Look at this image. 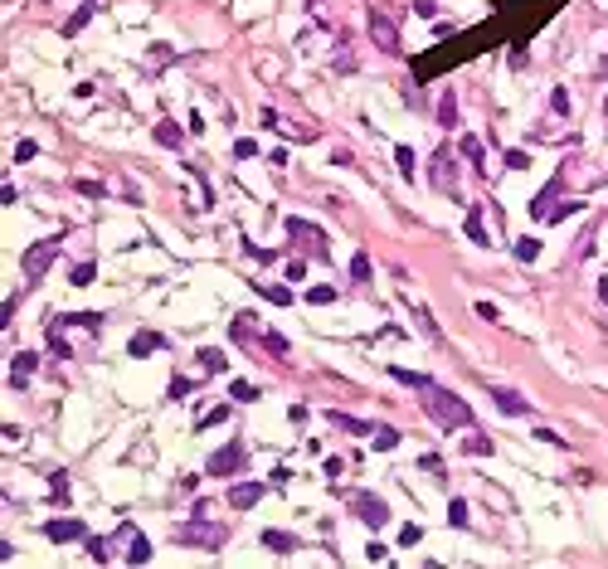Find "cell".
Instances as JSON below:
<instances>
[{
  "label": "cell",
  "mask_w": 608,
  "mask_h": 569,
  "mask_svg": "<svg viewBox=\"0 0 608 569\" xmlns=\"http://www.w3.org/2000/svg\"><path fill=\"white\" fill-rule=\"evenodd\" d=\"M428 180H433V190H443V195H458V170H453V151H433V161H428Z\"/></svg>",
  "instance_id": "cell-4"
},
{
  "label": "cell",
  "mask_w": 608,
  "mask_h": 569,
  "mask_svg": "<svg viewBox=\"0 0 608 569\" xmlns=\"http://www.w3.org/2000/svg\"><path fill=\"white\" fill-rule=\"evenodd\" d=\"M351 511H356L360 521H365V526H370V530H380V526H385V521H389V506H385V501H380V496H370V491H360L356 501H351Z\"/></svg>",
  "instance_id": "cell-7"
},
{
  "label": "cell",
  "mask_w": 608,
  "mask_h": 569,
  "mask_svg": "<svg viewBox=\"0 0 608 569\" xmlns=\"http://www.w3.org/2000/svg\"><path fill=\"white\" fill-rule=\"evenodd\" d=\"M516 258H521V263H535V258H540V244H535V239H521V244H516Z\"/></svg>",
  "instance_id": "cell-32"
},
{
  "label": "cell",
  "mask_w": 608,
  "mask_h": 569,
  "mask_svg": "<svg viewBox=\"0 0 608 569\" xmlns=\"http://www.w3.org/2000/svg\"><path fill=\"white\" fill-rule=\"evenodd\" d=\"M263 501V482H234L229 487V506H239V511H249Z\"/></svg>",
  "instance_id": "cell-13"
},
{
  "label": "cell",
  "mask_w": 608,
  "mask_h": 569,
  "mask_svg": "<svg viewBox=\"0 0 608 569\" xmlns=\"http://www.w3.org/2000/svg\"><path fill=\"white\" fill-rule=\"evenodd\" d=\"M127 351L137 355V360H146V355L166 351V336H156V331H137V336H132V346H127Z\"/></svg>",
  "instance_id": "cell-14"
},
{
  "label": "cell",
  "mask_w": 608,
  "mask_h": 569,
  "mask_svg": "<svg viewBox=\"0 0 608 569\" xmlns=\"http://www.w3.org/2000/svg\"><path fill=\"white\" fill-rule=\"evenodd\" d=\"M599 297H604V302H608V282H599Z\"/></svg>",
  "instance_id": "cell-48"
},
{
  "label": "cell",
  "mask_w": 608,
  "mask_h": 569,
  "mask_svg": "<svg viewBox=\"0 0 608 569\" xmlns=\"http://www.w3.org/2000/svg\"><path fill=\"white\" fill-rule=\"evenodd\" d=\"M200 365H205L210 375H220L224 370V351H200Z\"/></svg>",
  "instance_id": "cell-31"
},
{
  "label": "cell",
  "mask_w": 608,
  "mask_h": 569,
  "mask_svg": "<svg viewBox=\"0 0 608 569\" xmlns=\"http://www.w3.org/2000/svg\"><path fill=\"white\" fill-rule=\"evenodd\" d=\"M506 165H511V170H525L530 156H525V151H506Z\"/></svg>",
  "instance_id": "cell-43"
},
{
  "label": "cell",
  "mask_w": 608,
  "mask_h": 569,
  "mask_svg": "<svg viewBox=\"0 0 608 569\" xmlns=\"http://www.w3.org/2000/svg\"><path fill=\"white\" fill-rule=\"evenodd\" d=\"M414 10H418V15H423V20H428V15H433V10H438V5H433V0H414Z\"/></svg>",
  "instance_id": "cell-47"
},
{
  "label": "cell",
  "mask_w": 608,
  "mask_h": 569,
  "mask_svg": "<svg viewBox=\"0 0 608 569\" xmlns=\"http://www.w3.org/2000/svg\"><path fill=\"white\" fill-rule=\"evenodd\" d=\"M418 467H423V472H433V477H438V482H443V462H438V458H433V453H428V458L418 462Z\"/></svg>",
  "instance_id": "cell-45"
},
{
  "label": "cell",
  "mask_w": 608,
  "mask_h": 569,
  "mask_svg": "<svg viewBox=\"0 0 608 569\" xmlns=\"http://www.w3.org/2000/svg\"><path fill=\"white\" fill-rule=\"evenodd\" d=\"M117 540L127 545V565H146V560H151V540L141 535L137 526H122V530H117Z\"/></svg>",
  "instance_id": "cell-9"
},
{
  "label": "cell",
  "mask_w": 608,
  "mask_h": 569,
  "mask_svg": "<svg viewBox=\"0 0 608 569\" xmlns=\"http://www.w3.org/2000/svg\"><path fill=\"white\" fill-rule=\"evenodd\" d=\"M604 112H608V103H604Z\"/></svg>",
  "instance_id": "cell-49"
},
{
  "label": "cell",
  "mask_w": 608,
  "mask_h": 569,
  "mask_svg": "<svg viewBox=\"0 0 608 569\" xmlns=\"http://www.w3.org/2000/svg\"><path fill=\"white\" fill-rule=\"evenodd\" d=\"M492 404H497L501 414H530V404H525L516 389H492Z\"/></svg>",
  "instance_id": "cell-15"
},
{
  "label": "cell",
  "mask_w": 608,
  "mask_h": 569,
  "mask_svg": "<svg viewBox=\"0 0 608 569\" xmlns=\"http://www.w3.org/2000/svg\"><path fill=\"white\" fill-rule=\"evenodd\" d=\"M458 151L468 156L472 170H482V165H487V156H482V141H477V136H463V141H458Z\"/></svg>",
  "instance_id": "cell-21"
},
{
  "label": "cell",
  "mask_w": 608,
  "mask_h": 569,
  "mask_svg": "<svg viewBox=\"0 0 608 569\" xmlns=\"http://www.w3.org/2000/svg\"><path fill=\"white\" fill-rule=\"evenodd\" d=\"M263 545H268L273 555H292V550H297V535H287V530H263Z\"/></svg>",
  "instance_id": "cell-18"
},
{
  "label": "cell",
  "mask_w": 608,
  "mask_h": 569,
  "mask_svg": "<svg viewBox=\"0 0 608 569\" xmlns=\"http://www.w3.org/2000/svg\"><path fill=\"white\" fill-rule=\"evenodd\" d=\"M54 253H58V234H54V239H44V244H34L25 253V277H29V282H39V277H44V268L54 263Z\"/></svg>",
  "instance_id": "cell-6"
},
{
  "label": "cell",
  "mask_w": 608,
  "mask_h": 569,
  "mask_svg": "<svg viewBox=\"0 0 608 569\" xmlns=\"http://www.w3.org/2000/svg\"><path fill=\"white\" fill-rule=\"evenodd\" d=\"M468 239H472L477 248H487V244H492V234H487V224H482V210H477V205L468 210Z\"/></svg>",
  "instance_id": "cell-16"
},
{
  "label": "cell",
  "mask_w": 608,
  "mask_h": 569,
  "mask_svg": "<svg viewBox=\"0 0 608 569\" xmlns=\"http://www.w3.org/2000/svg\"><path fill=\"white\" fill-rule=\"evenodd\" d=\"M550 108L560 112V117H565V112H570V93H565V88H555V93H550Z\"/></svg>",
  "instance_id": "cell-40"
},
{
  "label": "cell",
  "mask_w": 608,
  "mask_h": 569,
  "mask_svg": "<svg viewBox=\"0 0 608 569\" xmlns=\"http://www.w3.org/2000/svg\"><path fill=\"white\" fill-rule=\"evenodd\" d=\"M224 419H229V409H210V414H205V419H200V429H205V424H224Z\"/></svg>",
  "instance_id": "cell-44"
},
{
  "label": "cell",
  "mask_w": 608,
  "mask_h": 569,
  "mask_svg": "<svg viewBox=\"0 0 608 569\" xmlns=\"http://www.w3.org/2000/svg\"><path fill=\"white\" fill-rule=\"evenodd\" d=\"M306 302H316V307H326V302H336V287H311V292H306Z\"/></svg>",
  "instance_id": "cell-38"
},
{
  "label": "cell",
  "mask_w": 608,
  "mask_h": 569,
  "mask_svg": "<svg viewBox=\"0 0 608 569\" xmlns=\"http://www.w3.org/2000/svg\"><path fill=\"white\" fill-rule=\"evenodd\" d=\"M88 555H93V560H98V565H108V560H112L108 540H98V535H88Z\"/></svg>",
  "instance_id": "cell-28"
},
{
  "label": "cell",
  "mask_w": 608,
  "mask_h": 569,
  "mask_svg": "<svg viewBox=\"0 0 608 569\" xmlns=\"http://www.w3.org/2000/svg\"><path fill=\"white\" fill-rule=\"evenodd\" d=\"M423 409L438 429H472V409L453 394V389H438V384H423Z\"/></svg>",
  "instance_id": "cell-1"
},
{
  "label": "cell",
  "mask_w": 608,
  "mask_h": 569,
  "mask_svg": "<svg viewBox=\"0 0 608 569\" xmlns=\"http://www.w3.org/2000/svg\"><path fill=\"white\" fill-rule=\"evenodd\" d=\"M287 234H292V244H297V248L326 253V239H321V229H316V224H306V219H287Z\"/></svg>",
  "instance_id": "cell-8"
},
{
  "label": "cell",
  "mask_w": 608,
  "mask_h": 569,
  "mask_svg": "<svg viewBox=\"0 0 608 569\" xmlns=\"http://www.w3.org/2000/svg\"><path fill=\"white\" fill-rule=\"evenodd\" d=\"M34 365H39V355L34 351H15V360H10V389H29Z\"/></svg>",
  "instance_id": "cell-11"
},
{
  "label": "cell",
  "mask_w": 608,
  "mask_h": 569,
  "mask_svg": "<svg viewBox=\"0 0 608 569\" xmlns=\"http://www.w3.org/2000/svg\"><path fill=\"white\" fill-rule=\"evenodd\" d=\"M229 394H234L239 404H253V399H258V389H253L249 379H234V389H229Z\"/></svg>",
  "instance_id": "cell-27"
},
{
  "label": "cell",
  "mask_w": 608,
  "mask_h": 569,
  "mask_svg": "<svg viewBox=\"0 0 608 569\" xmlns=\"http://www.w3.org/2000/svg\"><path fill=\"white\" fill-rule=\"evenodd\" d=\"M44 535H49L54 545H63V540H88V526H83V521H68V516H63V521H49V526H44Z\"/></svg>",
  "instance_id": "cell-12"
},
{
  "label": "cell",
  "mask_w": 608,
  "mask_h": 569,
  "mask_svg": "<svg viewBox=\"0 0 608 569\" xmlns=\"http://www.w3.org/2000/svg\"><path fill=\"white\" fill-rule=\"evenodd\" d=\"M448 521L463 530V526H468V501H453V506H448Z\"/></svg>",
  "instance_id": "cell-37"
},
{
  "label": "cell",
  "mask_w": 608,
  "mask_h": 569,
  "mask_svg": "<svg viewBox=\"0 0 608 569\" xmlns=\"http://www.w3.org/2000/svg\"><path fill=\"white\" fill-rule=\"evenodd\" d=\"M409 312H414V326H418V331H423L433 346H443V331H438V322L428 317V307H409Z\"/></svg>",
  "instance_id": "cell-17"
},
{
  "label": "cell",
  "mask_w": 608,
  "mask_h": 569,
  "mask_svg": "<svg viewBox=\"0 0 608 569\" xmlns=\"http://www.w3.org/2000/svg\"><path fill=\"white\" fill-rule=\"evenodd\" d=\"M156 141H161V146H180V141H185V132H180L175 122H156Z\"/></svg>",
  "instance_id": "cell-23"
},
{
  "label": "cell",
  "mask_w": 608,
  "mask_h": 569,
  "mask_svg": "<svg viewBox=\"0 0 608 569\" xmlns=\"http://www.w3.org/2000/svg\"><path fill=\"white\" fill-rule=\"evenodd\" d=\"M68 277H73V287H88V282L98 277V268H93V263H73V272H68Z\"/></svg>",
  "instance_id": "cell-25"
},
{
  "label": "cell",
  "mask_w": 608,
  "mask_h": 569,
  "mask_svg": "<svg viewBox=\"0 0 608 569\" xmlns=\"http://www.w3.org/2000/svg\"><path fill=\"white\" fill-rule=\"evenodd\" d=\"M88 20H93V5H83V10H78V15H73V20L63 25V34H78V29H83Z\"/></svg>",
  "instance_id": "cell-35"
},
{
  "label": "cell",
  "mask_w": 608,
  "mask_h": 569,
  "mask_svg": "<svg viewBox=\"0 0 608 569\" xmlns=\"http://www.w3.org/2000/svg\"><path fill=\"white\" fill-rule=\"evenodd\" d=\"M438 127H458V93L453 88L438 98Z\"/></svg>",
  "instance_id": "cell-20"
},
{
  "label": "cell",
  "mask_w": 608,
  "mask_h": 569,
  "mask_svg": "<svg viewBox=\"0 0 608 569\" xmlns=\"http://www.w3.org/2000/svg\"><path fill=\"white\" fill-rule=\"evenodd\" d=\"M49 351H54L58 360H68V355H73V351H68V341L58 336V326H49Z\"/></svg>",
  "instance_id": "cell-34"
},
{
  "label": "cell",
  "mask_w": 608,
  "mask_h": 569,
  "mask_svg": "<svg viewBox=\"0 0 608 569\" xmlns=\"http://www.w3.org/2000/svg\"><path fill=\"white\" fill-rule=\"evenodd\" d=\"M180 545H200V550H220V545H224V526H210V521L200 516L195 526H185V530H180Z\"/></svg>",
  "instance_id": "cell-3"
},
{
  "label": "cell",
  "mask_w": 608,
  "mask_h": 569,
  "mask_svg": "<svg viewBox=\"0 0 608 569\" xmlns=\"http://www.w3.org/2000/svg\"><path fill=\"white\" fill-rule=\"evenodd\" d=\"M234 156H239V161H249V156H258V146L244 136V141H234Z\"/></svg>",
  "instance_id": "cell-41"
},
{
  "label": "cell",
  "mask_w": 608,
  "mask_h": 569,
  "mask_svg": "<svg viewBox=\"0 0 608 569\" xmlns=\"http://www.w3.org/2000/svg\"><path fill=\"white\" fill-rule=\"evenodd\" d=\"M326 419H331V424L341 429V434H356V438H365V434H370V424H360V419H351V414H341V409H331Z\"/></svg>",
  "instance_id": "cell-19"
},
{
  "label": "cell",
  "mask_w": 608,
  "mask_h": 569,
  "mask_svg": "<svg viewBox=\"0 0 608 569\" xmlns=\"http://www.w3.org/2000/svg\"><path fill=\"white\" fill-rule=\"evenodd\" d=\"M370 39H375V44L385 49V54H399V29L389 25L380 10H370Z\"/></svg>",
  "instance_id": "cell-10"
},
{
  "label": "cell",
  "mask_w": 608,
  "mask_h": 569,
  "mask_svg": "<svg viewBox=\"0 0 608 569\" xmlns=\"http://www.w3.org/2000/svg\"><path fill=\"white\" fill-rule=\"evenodd\" d=\"M560 185H565V175H555L550 185H545L540 195H535V200H530V215H535V219H565V215H574V210H579V205H555Z\"/></svg>",
  "instance_id": "cell-2"
},
{
  "label": "cell",
  "mask_w": 608,
  "mask_h": 569,
  "mask_svg": "<svg viewBox=\"0 0 608 569\" xmlns=\"http://www.w3.org/2000/svg\"><path fill=\"white\" fill-rule=\"evenodd\" d=\"M244 443H229V448H220V453H210V462H205V472H215V477H234L239 467H244Z\"/></svg>",
  "instance_id": "cell-5"
},
{
  "label": "cell",
  "mask_w": 608,
  "mask_h": 569,
  "mask_svg": "<svg viewBox=\"0 0 608 569\" xmlns=\"http://www.w3.org/2000/svg\"><path fill=\"white\" fill-rule=\"evenodd\" d=\"M375 448H380V453L399 448V434H394V429H380V434H375Z\"/></svg>",
  "instance_id": "cell-36"
},
{
  "label": "cell",
  "mask_w": 608,
  "mask_h": 569,
  "mask_svg": "<svg viewBox=\"0 0 608 569\" xmlns=\"http://www.w3.org/2000/svg\"><path fill=\"white\" fill-rule=\"evenodd\" d=\"M190 389H195V384H190V379H185V375H175V379H170V399H185V394H190Z\"/></svg>",
  "instance_id": "cell-39"
},
{
  "label": "cell",
  "mask_w": 608,
  "mask_h": 569,
  "mask_svg": "<svg viewBox=\"0 0 608 569\" xmlns=\"http://www.w3.org/2000/svg\"><path fill=\"white\" fill-rule=\"evenodd\" d=\"M463 453H472V458H487V453H492V438H487V434H468V438H463Z\"/></svg>",
  "instance_id": "cell-22"
},
{
  "label": "cell",
  "mask_w": 608,
  "mask_h": 569,
  "mask_svg": "<svg viewBox=\"0 0 608 569\" xmlns=\"http://www.w3.org/2000/svg\"><path fill=\"white\" fill-rule=\"evenodd\" d=\"M34 156H39V146H34V141H20V146H15V161H34Z\"/></svg>",
  "instance_id": "cell-42"
},
{
  "label": "cell",
  "mask_w": 608,
  "mask_h": 569,
  "mask_svg": "<svg viewBox=\"0 0 608 569\" xmlns=\"http://www.w3.org/2000/svg\"><path fill=\"white\" fill-rule=\"evenodd\" d=\"M394 161H399V175H404V180H414V151H409V146H399Z\"/></svg>",
  "instance_id": "cell-26"
},
{
  "label": "cell",
  "mask_w": 608,
  "mask_h": 569,
  "mask_svg": "<svg viewBox=\"0 0 608 569\" xmlns=\"http://www.w3.org/2000/svg\"><path fill=\"white\" fill-rule=\"evenodd\" d=\"M258 292H263L268 302H277V307H287V302H292V292H287V287H268V282H258Z\"/></svg>",
  "instance_id": "cell-29"
},
{
  "label": "cell",
  "mask_w": 608,
  "mask_h": 569,
  "mask_svg": "<svg viewBox=\"0 0 608 569\" xmlns=\"http://www.w3.org/2000/svg\"><path fill=\"white\" fill-rule=\"evenodd\" d=\"M351 277H356V282H370V258H365V253L351 258Z\"/></svg>",
  "instance_id": "cell-33"
},
{
  "label": "cell",
  "mask_w": 608,
  "mask_h": 569,
  "mask_svg": "<svg viewBox=\"0 0 608 569\" xmlns=\"http://www.w3.org/2000/svg\"><path fill=\"white\" fill-rule=\"evenodd\" d=\"M418 535H423L418 526H404V530H399V545H418Z\"/></svg>",
  "instance_id": "cell-46"
},
{
  "label": "cell",
  "mask_w": 608,
  "mask_h": 569,
  "mask_svg": "<svg viewBox=\"0 0 608 569\" xmlns=\"http://www.w3.org/2000/svg\"><path fill=\"white\" fill-rule=\"evenodd\" d=\"M263 346H268V351L282 360V355H287V336H277V331H263Z\"/></svg>",
  "instance_id": "cell-30"
},
{
  "label": "cell",
  "mask_w": 608,
  "mask_h": 569,
  "mask_svg": "<svg viewBox=\"0 0 608 569\" xmlns=\"http://www.w3.org/2000/svg\"><path fill=\"white\" fill-rule=\"evenodd\" d=\"M389 375L399 379V384H414V389H423V384H433V379H428V375H418V370H399V365H394V370H389Z\"/></svg>",
  "instance_id": "cell-24"
}]
</instances>
